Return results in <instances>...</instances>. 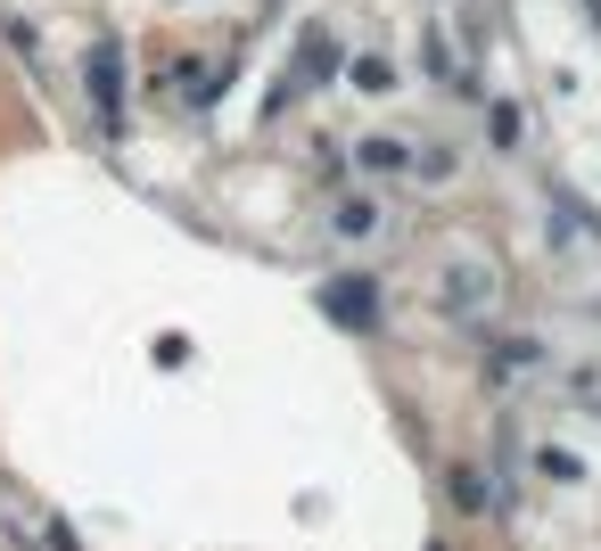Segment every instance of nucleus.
<instances>
[{"instance_id":"obj_1","label":"nucleus","mask_w":601,"mask_h":551,"mask_svg":"<svg viewBox=\"0 0 601 551\" xmlns=\"http://www.w3.org/2000/svg\"><path fill=\"white\" fill-rule=\"evenodd\" d=\"M82 82H91V108H99V132H124V50L116 41H91V67H82Z\"/></svg>"},{"instance_id":"obj_2","label":"nucleus","mask_w":601,"mask_h":551,"mask_svg":"<svg viewBox=\"0 0 601 551\" xmlns=\"http://www.w3.org/2000/svg\"><path fill=\"white\" fill-rule=\"evenodd\" d=\"M322 305H329V322H346L355 337L380 329V288H371V281H329V288H322Z\"/></svg>"},{"instance_id":"obj_3","label":"nucleus","mask_w":601,"mask_h":551,"mask_svg":"<svg viewBox=\"0 0 601 551\" xmlns=\"http://www.w3.org/2000/svg\"><path fill=\"white\" fill-rule=\"evenodd\" d=\"M297 82H329V67H338V41H329V33H305V58H297Z\"/></svg>"},{"instance_id":"obj_4","label":"nucleus","mask_w":601,"mask_h":551,"mask_svg":"<svg viewBox=\"0 0 601 551\" xmlns=\"http://www.w3.org/2000/svg\"><path fill=\"white\" fill-rule=\"evenodd\" d=\"M363 165H371V174H404V165H412V148L380 132V140H363Z\"/></svg>"},{"instance_id":"obj_5","label":"nucleus","mask_w":601,"mask_h":551,"mask_svg":"<svg viewBox=\"0 0 601 551\" xmlns=\"http://www.w3.org/2000/svg\"><path fill=\"white\" fill-rule=\"evenodd\" d=\"M371 223H380V215H371V198H346V206H338V230H346V239H363Z\"/></svg>"},{"instance_id":"obj_6","label":"nucleus","mask_w":601,"mask_h":551,"mask_svg":"<svg viewBox=\"0 0 601 551\" xmlns=\"http://www.w3.org/2000/svg\"><path fill=\"white\" fill-rule=\"evenodd\" d=\"M355 82H363V91H387V82H396V67H387V58H363Z\"/></svg>"},{"instance_id":"obj_7","label":"nucleus","mask_w":601,"mask_h":551,"mask_svg":"<svg viewBox=\"0 0 601 551\" xmlns=\"http://www.w3.org/2000/svg\"><path fill=\"white\" fill-rule=\"evenodd\" d=\"M585 9H593V26H601V0H585Z\"/></svg>"}]
</instances>
